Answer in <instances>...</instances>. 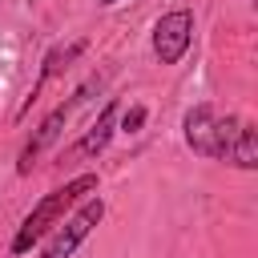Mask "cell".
Listing matches in <instances>:
<instances>
[{
    "instance_id": "ba28073f",
    "label": "cell",
    "mask_w": 258,
    "mask_h": 258,
    "mask_svg": "<svg viewBox=\"0 0 258 258\" xmlns=\"http://www.w3.org/2000/svg\"><path fill=\"white\" fill-rule=\"evenodd\" d=\"M141 121H145V109H129V113H125V121H121V129H125V133H133Z\"/></svg>"
},
{
    "instance_id": "9c48e42d",
    "label": "cell",
    "mask_w": 258,
    "mask_h": 258,
    "mask_svg": "<svg viewBox=\"0 0 258 258\" xmlns=\"http://www.w3.org/2000/svg\"><path fill=\"white\" fill-rule=\"evenodd\" d=\"M97 4H117V0H97Z\"/></svg>"
},
{
    "instance_id": "8992f818",
    "label": "cell",
    "mask_w": 258,
    "mask_h": 258,
    "mask_svg": "<svg viewBox=\"0 0 258 258\" xmlns=\"http://www.w3.org/2000/svg\"><path fill=\"white\" fill-rule=\"evenodd\" d=\"M113 125H117V101H109L101 113H97V121H93V129L77 141V149H73V157H93V153H101L105 145H109V137H113Z\"/></svg>"
},
{
    "instance_id": "3957f363",
    "label": "cell",
    "mask_w": 258,
    "mask_h": 258,
    "mask_svg": "<svg viewBox=\"0 0 258 258\" xmlns=\"http://www.w3.org/2000/svg\"><path fill=\"white\" fill-rule=\"evenodd\" d=\"M105 218V202L93 194V198H85V206L77 210V214H69L64 222H56L60 230L52 234V242L40 250V258H73V250L93 234V226Z\"/></svg>"
},
{
    "instance_id": "7a4b0ae2",
    "label": "cell",
    "mask_w": 258,
    "mask_h": 258,
    "mask_svg": "<svg viewBox=\"0 0 258 258\" xmlns=\"http://www.w3.org/2000/svg\"><path fill=\"white\" fill-rule=\"evenodd\" d=\"M93 194H97V173H81V177L64 181L60 189L44 194V198L36 202V210L20 222V230H16V238H12V254L32 250V242H36V238H44L56 222H64V214H69L81 198H93Z\"/></svg>"
},
{
    "instance_id": "277c9868",
    "label": "cell",
    "mask_w": 258,
    "mask_h": 258,
    "mask_svg": "<svg viewBox=\"0 0 258 258\" xmlns=\"http://www.w3.org/2000/svg\"><path fill=\"white\" fill-rule=\"evenodd\" d=\"M93 85H97V81H89L85 89H77L73 97H64V101H60V105H56V109H52V113H48V117H44V121L36 125V133H32V137H28V145L20 149V161H16V173H28V169L36 165V157H40V153H44V149H48V145H52V141L60 137V125L69 121V113H73V109H77V105L85 101V93H89Z\"/></svg>"
},
{
    "instance_id": "6da1fadb",
    "label": "cell",
    "mask_w": 258,
    "mask_h": 258,
    "mask_svg": "<svg viewBox=\"0 0 258 258\" xmlns=\"http://www.w3.org/2000/svg\"><path fill=\"white\" fill-rule=\"evenodd\" d=\"M185 145L214 161H234L242 169L258 165V133L242 117H222L214 105H194L185 113Z\"/></svg>"
},
{
    "instance_id": "5b68a950",
    "label": "cell",
    "mask_w": 258,
    "mask_h": 258,
    "mask_svg": "<svg viewBox=\"0 0 258 258\" xmlns=\"http://www.w3.org/2000/svg\"><path fill=\"white\" fill-rule=\"evenodd\" d=\"M189 40H194V16H189L185 8L165 12V16L153 24V56H157L161 64H177V60L185 56Z\"/></svg>"
},
{
    "instance_id": "52a82bcc",
    "label": "cell",
    "mask_w": 258,
    "mask_h": 258,
    "mask_svg": "<svg viewBox=\"0 0 258 258\" xmlns=\"http://www.w3.org/2000/svg\"><path fill=\"white\" fill-rule=\"evenodd\" d=\"M81 48H85V40H73L69 48H52V52L44 56V64H40V77H36V85H32V93H28V105L36 101V93H40V85H44V81H48V77H52V73L60 69V60L69 64L73 56H81Z\"/></svg>"
}]
</instances>
